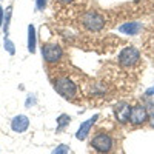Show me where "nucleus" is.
<instances>
[{"instance_id": "nucleus-7", "label": "nucleus", "mask_w": 154, "mask_h": 154, "mask_svg": "<svg viewBox=\"0 0 154 154\" xmlns=\"http://www.w3.org/2000/svg\"><path fill=\"white\" fill-rule=\"evenodd\" d=\"M131 108L130 103H126V102H120L114 106V116L116 119H117L120 123H126L130 122V114H131Z\"/></svg>"}, {"instance_id": "nucleus-8", "label": "nucleus", "mask_w": 154, "mask_h": 154, "mask_svg": "<svg viewBox=\"0 0 154 154\" xmlns=\"http://www.w3.org/2000/svg\"><path fill=\"white\" fill-rule=\"evenodd\" d=\"M97 119H99V116H97V114H94L91 119H88V120H85L83 123H80L79 130H77V133H75V139H79V140H85V139H86V136L89 134V130H91L93 125L97 122Z\"/></svg>"}, {"instance_id": "nucleus-9", "label": "nucleus", "mask_w": 154, "mask_h": 154, "mask_svg": "<svg viewBox=\"0 0 154 154\" xmlns=\"http://www.w3.org/2000/svg\"><path fill=\"white\" fill-rule=\"evenodd\" d=\"M28 126H29V119L23 114L16 116V117L11 120V128L14 133H25L28 130Z\"/></svg>"}, {"instance_id": "nucleus-12", "label": "nucleus", "mask_w": 154, "mask_h": 154, "mask_svg": "<svg viewBox=\"0 0 154 154\" xmlns=\"http://www.w3.org/2000/svg\"><path fill=\"white\" fill-rule=\"evenodd\" d=\"M11 16H12V6H8L6 12H5V23H3V31H5V37L9 35V23H11Z\"/></svg>"}, {"instance_id": "nucleus-18", "label": "nucleus", "mask_w": 154, "mask_h": 154, "mask_svg": "<svg viewBox=\"0 0 154 154\" xmlns=\"http://www.w3.org/2000/svg\"><path fill=\"white\" fill-rule=\"evenodd\" d=\"M145 94H146V96H154V85H152V86H149V88L146 89Z\"/></svg>"}, {"instance_id": "nucleus-17", "label": "nucleus", "mask_w": 154, "mask_h": 154, "mask_svg": "<svg viewBox=\"0 0 154 154\" xmlns=\"http://www.w3.org/2000/svg\"><path fill=\"white\" fill-rule=\"evenodd\" d=\"M46 8V0H35V9L37 11H43Z\"/></svg>"}, {"instance_id": "nucleus-10", "label": "nucleus", "mask_w": 154, "mask_h": 154, "mask_svg": "<svg viewBox=\"0 0 154 154\" xmlns=\"http://www.w3.org/2000/svg\"><path fill=\"white\" fill-rule=\"evenodd\" d=\"M119 32L125 34V35H137L142 32V23L139 22H126L123 25H120V26L117 28Z\"/></svg>"}, {"instance_id": "nucleus-15", "label": "nucleus", "mask_w": 154, "mask_h": 154, "mask_svg": "<svg viewBox=\"0 0 154 154\" xmlns=\"http://www.w3.org/2000/svg\"><path fill=\"white\" fill-rule=\"evenodd\" d=\"M68 151H69V146L62 143V145L56 146V148L53 149V152H51V154H68Z\"/></svg>"}, {"instance_id": "nucleus-19", "label": "nucleus", "mask_w": 154, "mask_h": 154, "mask_svg": "<svg viewBox=\"0 0 154 154\" xmlns=\"http://www.w3.org/2000/svg\"><path fill=\"white\" fill-rule=\"evenodd\" d=\"M3 19H5V12H3L2 6H0V26L3 25Z\"/></svg>"}, {"instance_id": "nucleus-20", "label": "nucleus", "mask_w": 154, "mask_h": 154, "mask_svg": "<svg viewBox=\"0 0 154 154\" xmlns=\"http://www.w3.org/2000/svg\"><path fill=\"white\" fill-rule=\"evenodd\" d=\"M149 125H151V126L154 128V112L151 114V117H149Z\"/></svg>"}, {"instance_id": "nucleus-14", "label": "nucleus", "mask_w": 154, "mask_h": 154, "mask_svg": "<svg viewBox=\"0 0 154 154\" xmlns=\"http://www.w3.org/2000/svg\"><path fill=\"white\" fill-rule=\"evenodd\" d=\"M5 49L8 51V54H11V56L16 54V45L9 40V37H5Z\"/></svg>"}, {"instance_id": "nucleus-5", "label": "nucleus", "mask_w": 154, "mask_h": 154, "mask_svg": "<svg viewBox=\"0 0 154 154\" xmlns=\"http://www.w3.org/2000/svg\"><path fill=\"white\" fill-rule=\"evenodd\" d=\"M91 146L97 151V152H109L111 148H112V139L108 136V134H103V133H99L93 137L91 140Z\"/></svg>"}, {"instance_id": "nucleus-4", "label": "nucleus", "mask_w": 154, "mask_h": 154, "mask_svg": "<svg viewBox=\"0 0 154 154\" xmlns=\"http://www.w3.org/2000/svg\"><path fill=\"white\" fill-rule=\"evenodd\" d=\"M63 51L57 43H45L42 45V57L48 63H56L62 59Z\"/></svg>"}, {"instance_id": "nucleus-21", "label": "nucleus", "mask_w": 154, "mask_h": 154, "mask_svg": "<svg viewBox=\"0 0 154 154\" xmlns=\"http://www.w3.org/2000/svg\"><path fill=\"white\" fill-rule=\"evenodd\" d=\"M62 3H69V2H72V0H60Z\"/></svg>"}, {"instance_id": "nucleus-2", "label": "nucleus", "mask_w": 154, "mask_h": 154, "mask_svg": "<svg viewBox=\"0 0 154 154\" xmlns=\"http://www.w3.org/2000/svg\"><path fill=\"white\" fill-rule=\"evenodd\" d=\"M54 89L63 99H72L77 94V85L68 77H59L54 82Z\"/></svg>"}, {"instance_id": "nucleus-13", "label": "nucleus", "mask_w": 154, "mask_h": 154, "mask_svg": "<svg viewBox=\"0 0 154 154\" xmlns=\"http://www.w3.org/2000/svg\"><path fill=\"white\" fill-rule=\"evenodd\" d=\"M69 122H71V117H69L68 114H60L59 117H57V131H60L65 126H68Z\"/></svg>"}, {"instance_id": "nucleus-1", "label": "nucleus", "mask_w": 154, "mask_h": 154, "mask_svg": "<svg viewBox=\"0 0 154 154\" xmlns=\"http://www.w3.org/2000/svg\"><path fill=\"white\" fill-rule=\"evenodd\" d=\"M82 25H83L85 29L97 32L100 29H103L105 17L102 14H99V12H96V11H88V12H85V14L82 16Z\"/></svg>"}, {"instance_id": "nucleus-16", "label": "nucleus", "mask_w": 154, "mask_h": 154, "mask_svg": "<svg viewBox=\"0 0 154 154\" xmlns=\"http://www.w3.org/2000/svg\"><path fill=\"white\" fill-rule=\"evenodd\" d=\"M35 96L34 94H29L28 97H26V102H25V106H26V108H29V106H34L35 105Z\"/></svg>"}, {"instance_id": "nucleus-3", "label": "nucleus", "mask_w": 154, "mask_h": 154, "mask_svg": "<svg viewBox=\"0 0 154 154\" xmlns=\"http://www.w3.org/2000/svg\"><path fill=\"white\" fill-rule=\"evenodd\" d=\"M119 63L125 68H133L136 66L139 60H140V53L139 49H136L134 46H125L120 53H119V57H117Z\"/></svg>"}, {"instance_id": "nucleus-6", "label": "nucleus", "mask_w": 154, "mask_h": 154, "mask_svg": "<svg viewBox=\"0 0 154 154\" xmlns=\"http://www.w3.org/2000/svg\"><path fill=\"white\" fill-rule=\"evenodd\" d=\"M148 120V111L145 106L142 105H136L131 108V114H130V122L133 125H142Z\"/></svg>"}, {"instance_id": "nucleus-11", "label": "nucleus", "mask_w": 154, "mask_h": 154, "mask_svg": "<svg viewBox=\"0 0 154 154\" xmlns=\"http://www.w3.org/2000/svg\"><path fill=\"white\" fill-rule=\"evenodd\" d=\"M35 46H37V43H35V26L32 23H29L28 25V51L31 54L35 53Z\"/></svg>"}]
</instances>
